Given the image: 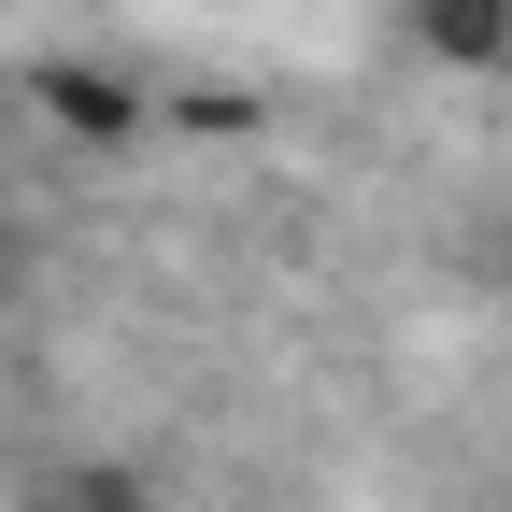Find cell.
<instances>
[{
    "label": "cell",
    "mask_w": 512,
    "mask_h": 512,
    "mask_svg": "<svg viewBox=\"0 0 512 512\" xmlns=\"http://www.w3.org/2000/svg\"><path fill=\"white\" fill-rule=\"evenodd\" d=\"M413 43L456 57V72H498L512 57V0H413Z\"/></svg>",
    "instance_id": "6da1fadb"
},
{
    "label": "cell",
    "mask_w": 512,
    "mask_h": 512,
    "mask_svg": "<svg viewBox=\"0 0 512 512\" xmlns=\"http://www.w3.org/2000/svg\"><path fill=\"white\" fill-rule=\"evenodd\" d=\"M29 512H143V498H128V484H114V470H57V484H43V498H29Z\"/></svg>",
    "instance_id": "7a4b0ae2"
}]
</instances>
